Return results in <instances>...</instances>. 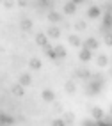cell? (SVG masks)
<instances>
[{"label": "cell", "instance_id": "1", "mask_svg": "<svg viewBox=\"0 0 112 126\" xmlns=\"http://www.w3.org/2000/svg\"><path fill=\"white\" fill-rule=\"evenodd\" d=\"M103 87H105V82L89 78L87 83H85V94H87V96H98L100 92L103 91Z\"/></svg>", "mask_w": 112, "mask_h": 126}, {"label": "cell", "instance_id": "2", "mask_svg": "<svg viewBox=\"0 0 112 126\" xmlns=\"http://www.w3.org/2000/svg\"><path fill=\"white\" fill-rule=\"evenodd\" d=\"M82 48H89V50H93V52H96V50L100 48V41L96 37H87V39L84 41Z\"/></svg>", "mask_w": 112, "mask_h": 126}, {"label": "cell", "instance_id": "3", "mask_svg": "<svg viewBox=\"0 0 112 126\" xmlns=\"http://www.w3.org/2000/svg\"><path fill=\"white\" fill-rule=\"evenodd\" d=\"M75 77H76V78H80V80H85V82H87V80L93 77V73H91L87 68H76V69H75Z\"/></svg>", "mask_w": 112, "mask_h": 126}, {"label": "cell", "instance_id": "4", "mask_svg": "<svg viewBox=\"0 0 112 126\" xmlns=\"http://www.w3.org/2000/svg\"><path fill=\"white\" fill-rule=\"evenodd\" d=\"M101 13H103V9H101L100 5H89V9H87V18L96 20V18H100V16H101Z\"/></svg>", "mask_w": 112, "mask_h": 126}, {"label": "cell", "instance_id": "5", "mask_svg": "<svg viewBox=\"0 0 112 126\" xmlns=\"http://www.w3.org/2000/svg\"><path fill=\"white\" fill-rule=\"evenodd\" d=\"M43 52H45V55L50 59V61H55V59H59V57H57V52H55V46H52L50 43L43 46Z\"/></svg>", "mask_w": 112, "mask_h": 126}, {"label": "cell", "instance_id": "6", "mask_svg": "<svg viewBox=\"0 0 112 126\" xmlns=\"http://www.w3.org/2000/svg\"><path fill=\"white\" fill-rule=\"evenodd\" d=\"M46 34L50 39H59L61 37V29L57 27V25H50V27L46 29Z\"/></svg>", "mask_w": 112, "mask_h": 126}, {"label": "cell", "instance_id": "7", "mask_svg": "<svg viewBox=\"0 0 112 126\" xmlns=\"http://www.w3.org/2000/svg\"><path fill=\"white\" fill-rule=\"evenodd\" d=\"M46 18H48L50 23H62V14L57 13V11H48Z\"/></svg>", "mask_w": 112, "mask_h": 126}, {"label": "cell", "instance_id": "8", "mask_svg": "<svg viewBox=\"0 0 112 126\" xmlns=\"http://www.w3.org/2000/svg\"><path fill=\"white\" fill-rule=\"evenodd\" d=\"M78 59L82 62H89L91 59H93V50H89V48H82L80 52H78Z\"/></svg>", "mask_w": 112, "mask_h": 126}, {"label": "cell", "instance_id": "9", "mask_svg": "<svg viewBox=\"0 0 112 126\" xmlns=\"http://www.w3.org/2000/svg\"><path fill=\"white\" fill-rule=\"evenodd\" d=\"M48 34H46V32H37V34H36V45L37 46H45V45H48Z\"/></svg>", "mask_w": 112, "mask_h": 126}, {"label": "cell", "instance_id": "10", "mask_svg": "<svg viewBox=\"0 0 112 126\" xmlns=\"http://www.w3.org/2000/svg\"><path fill=\"white\" fill-rule=\"evenodd\" d=\"M41 98H43V101L54 103V101H55V92L52 91V89H45V91L41 92Z\"/></svg>", "mask_w": 112, "mask_h": 126}, {"label": "cell", "instance_id": "11", "mask_svg": "<svg viewBox=\"0 0 112 126\" xmlns=\"http://www.w3.org/2000/svg\"><path fill=\"white\" fill-rule=\"evenodd\" d=\"M68 43H70L71 46H75V48H82V45H84V41L76 36V34H70L68 36Z\"/></svg>", "mask_w": 112, "mask_h": 126}, {"label": "cell", "instance_id": "12", "mask_svg": "<svg viewBox=\"0 0 112 126\" xmlns=\"http://www.w3.org/2000/svg\"><path fill=\"white\" fill-rule=\"evenodd\" d=\"M11 92H13L14 96L21 98V96L25 94V85H21L20 82H16V83H13V87H11Z\"/></svg>", "mask_w": 112, "mask_h": 126}, {"label": "cell", "instance_id": "13", "mask_svg": "<svg viewBox=\"0 0 112 126\" xmlns=\"http://www.w3.org/2000/svg\"><path fill=\"white\" fill-rule=\"evenodd\" d=\"M76 5H78V4L71 2V0H70V2H66L64 7H62V9H64V14H75V13H76Z\"/></svg>", "mask_w": 112, "mask_h": 126}, {"label": "cell", "instance_id": "14", "mask_svg": "<svg viewBox=\"0 0 112 126\" xmlns=\"http://www.w3.org/2000/svg\"><path fill=\"white\" fill-rule=\"evenodd\" d=\"M29 68H30V69H34V71L41 69V68H43V62H41V59H37V57H32L30 61H29Z\"/></svg>", "mask_w": 112, "mask_h": 126}, {"label": "cell", "instance_id": "15", "mask_svg": "<svg viewBox=\"0 0 112 126\" xmlns=\"http://www.w3.org/2000/svg\"><path fill=\"white\" fill-rule=\"evenodd\" d=\"M18 82L21 83V85H25V87H29L30 83H32V77L29 73H21L20 77H18Z\"/></svg>", "mask_w": 112, "mask_h": 126}, {"label": "cell", "instance_id": "16", "mask_svg": "<svg viewBox=\"0 0 112 126\" xmlns=\"http://www.w3.org/2000/svg\"><path fill=\"white\" fill-rule=\"evenodd\" d=\"M14 123H16V119L13 115H7L5 112L0 114V124H14Z\"/></svg>", "mask_w": 112, "mask_h": 126}, {"label": "cell", "instance_id": "17", "mask_svg": "<svg viewBox=\"0 0 112 126\" xmlns=\"http://www.w3.org/2000/svg\"><path fill=\"white\" fill-rule=\"evenodd\" d=\"M32 27H34V23H32V20H29V18L21 20V23H20V29H21L23 32H30Z\"/></svg>", "mask_w": 112, "mask_h": 126}, {"label": "cell", "instance_id": "18", "mask_svg": "<svg viewBox=\"0 0 112 126\" xmlns=\"http://www.w3.org/2000/svg\"><path fill=\"white\" fill-rule=\"evenodd\" d=\"M89 110H91V115H93L96 121H98V119H101V117H105V114H103V110H101L100 107H91Z\"/></svg>", "mask_w": 112, "mask_h": 126}, {"label": "cell", "instance_id": "19", "mask_svg": "<svg viewBox=\"0 0 112 126\" xmlns=\"http://www.w3.org/2000/svg\"><path fill=\"white\" fill-rule=\"evenodd\" d=\"M64 91L68 92V94H75V92H76V83L73 80H68L64 83Z\"/></svg>", "mask_w": 112, "mask_h": 126}, {"label": "cell", "instance_id": "20", "mask_svg": "<svg viewBox=\"0 0 112 126\" xmlns=\"http://www.w3.org/2000/svg\"><path fill=\"white\" fill-rule=\"evenodd\" d=\"M96 64L100 66V68H107V66H109V57H107L105 53L98 55V59H96Z\"/></svg>", "mask_w": 112, "mask_h": 126}, {"label": "cell", "instance_id": "21", "mask_svg": "<svg viewBox=\"0 0 112 126\" xmlns=\"http://www.w3.org/2000/svg\"><path fill=\"white\" fill-rule=\"evenodd\" d=\"M73 29H75L76 32H84L85 29H87V23H85L84 20H78V21H75V23H73Z\"/></svg>", "mask_w": 112, "mask_h": 126}, {"label": "cell", "instance_id": "22", "mask_svg": "<svg viewBox=\"0 0 112 126\" xmlns=\"http://www.w3.org/2000/svg\"><path fill=\"white\" fill-rule=\"evenodd\" d=\"M55 52H57V57H59V59H64V57L68 55V50H66L62 45H57V46H55Z\"/></svg>", "mask_w": 112, "mask_h": 126}, {"label": "cell", "instance_id": "23", "mask_svg": "<svg viewBox=\"0 0 112 126\" xmlns=\"http://www.w3.org/2000/svg\"><path fill=\"white\" fill-rule=\"evenodd\" d=\"M64 121H66V124H73L75 123V114L73 112H64Z\"/></svg>", "mask_w": 112, "mask_h": 126}, {"label": "cell", "instance_id": "24", "mask_svg": "<svg viewBox=\"0 0 112 126\" xmlns=\"http://www.w3.org/2000/svg\"><path fill=\"white\" fill-rule=\"evenodd\" d=\"M80 124L82 126H96V119L94 117H85V119H82Z\"/></svg>", "mask_w": 112, "mask_h": 126}, {"label": "cell", "instance_id": "25", "mask_svg": "<svg viewBox=\"0 0 112 126\" xmlns=\"http://www.w3.org/2000/svg\"><path fill=\"white\" fill-rule=\"evenodd\" d=\"M54 112H55V114H62V112H64V107H62V103L54 101Z\"/></svg>", "mask_w": 112, "mask_h": 126}, {"label": "cell", "instance_id": "26", "mask_svg": "<svg viewBox=\"0 0 112 126\" xmlns=\"http://www.w3.org/2000/svg\"><path fill=\"white\" fill-rule=\"evenodd\" d=\"M50 124H52V126H66V121H64V117H61V119L57 117V119H54Z\"/></svg>", "mask_w": 112, "mask_h": 126}, {"label": "cell", "instance_id": "27", "mask_svg": "<svg viewBox=\"0 0 112 126\" xmlns=\"http://www.w3.org/2000/svg\"><path fill=\"white\" fill-rule=\"evenodd\" d=\"M91 78H94V80H100V82H107V77L103 73H93V77Z\"/></svg>", "mask_w": 112, "mask_h": 126}, {"label": "cell", "instance_id": "28", "mask_svg": "<svg viewBox=\"0 0 112 126\" xmlns=\"http://www.w3.org/2000/svg\"><path fill=\"white\" fill-rule=\"evenodd\" d=\"M103 41H105V45H107V46L112 48V32H109V34L103 36Z\"/></svg>", "mask_w": 112, "mask_h": 126}, {"label": "cell", "instance_id": "29", "mask_svg": "<svg viewBox=\"0 0 112 126\" xmlns=\"http://www.w3.org/2000/svg\"><path fill=\"white\" fill-rule=\"evenodd\" d=\"M103 13H107V14H112V4L110 2H107V4H103Z\"/></svg>", "mask_w": 112, "mask_h": 126}, {"label": "cell", "instance_id": "30", "mask_svg": "<svg viewBox=\"0 0 112 126\" xmlns=\"http://www.w3.org/2000/svg\"><path fill=\"white\" fill-rule=\"evenodd\" d=\"M2 4H4L5 9H13L14 7V0H2Z\"/></svg>", "mask_w": 112, "mask_h": 126}, {"label": "cell", "instance_id": "31", "mask_svg": "<svg viewBox=\"0 0 112 126\" xmlns=\"http://www.w3.org/2000/svg\"><path fill=\"white\" fill-rule=\"evenodd\" d=\"M16 4H18V5L21 7V9H25V7L29 5V0H16Z\"/></svg>", "mask_w": 112, "mask_h": 126}, {"label": "cell", "instance_id": "32", "mask_svg": "<svg viewBox=\"0 0 112 126\" xmlns=\"http://www.w3.org/2000/svg\"><path fill=\"white\" fill-rule=\"evenodd\" d=\"M71 2H75V4H82V2H85V0H71Z\"/></svg>", "mask_w": 112, "mask_h": 126}, {"label": "cell", "instance_id": "33", "mask_svg": "<svg viewBox=\"0 0 112 126\" xmlns=\"http://www.w3.org/2000/svg\"><path fill=\"white\" fill-rule=\"evenodd\" d=\"M109 108H110V114H112V103H110V107H109Z\"/></svg>", "mask_w": 112, "mask_h": 126}, {"label": "cell", "instance_id": "34", "mask_svg": "<svg viewBox=\"0 0 112 126\" xmlns=\"http://www.w3.org/2000/svg\"><path fill=\"white\" fill-rule=\"evenodd\" d=\"M110 77H112V68H110Z\"/></svg>", "mask_w": 112, "mask_h": 126}]
</instances>
